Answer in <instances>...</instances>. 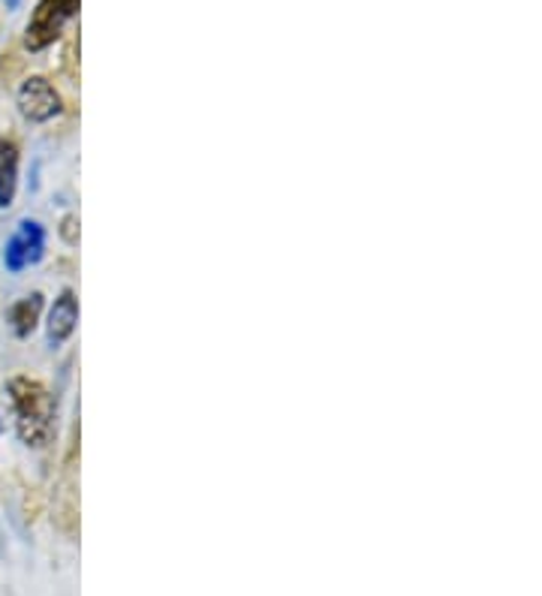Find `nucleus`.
<instances>
[{"label":"nucleus","mask_w":542,"mask_h":596,"mask_svg":"<svg viewBox=\"0 0 542 596\" xmlns=\"http://www.w3.org/2000/svg\"><path fill=\"white\" fill-rule=\"evenodd\" d=\"M7 395H10L15 431L22 437V443L43 446L49 440V433H52V391L45 389L40 379L15 377L7 383Z\"/></svg>","instance_id":"obj_1"},{"label":"nucleus","mask_w":542,"mask_h":596,"mask_svg":"<svg viewBox=\"0 0 542 596\" xmlns=\"http://www.w3.org/2000/svg\"><path fill=\"white\" fill-rule=\"evenodd\" d=\"M79 12V0H40L31 15L28 33H24V45L31 52H43L61 36L64 24Z\"/></svg>","instance_id":"obj_2"},{"label":"nucleus","mask_w":542,"mask_h":596,"mask_svg":"<svg viewBox=\"0 0 542 596\" xmlns=\"http://www.w3.org/2000/svg\"><path fill=\"white\" fill-rule=\"evenodd\" d=\"M45 253V229L37 223V220H22L15 236L7 241V250H3V265L19 274L28 265H37L43 260Z\"/></svg>","instance_id":"obj_3"},{"label":"nucleus","mask_w":542,"mask_h":596,"mask_svg":"<svg viewBox=\"0 0 542 596\" xmlns=\"http://www.w3.org/2000/svg\"><path fill=\"white\" fill-rule=\"evenodd\" d=\"M61 108H64L61 94L54 91V85L49 79L33 76L19 87V112H22L28 121H33V124L52 121L54 115H61Z\"/></svg>","instance_id":"obj_4"},{"label":"nucleus","mask_w":542,"mask_h":596,"mask_svg":"<svg viewBox=\"0 0 542 596\" xmlns=\"http://www.w3.org/2000/svg\"><path fill=\"white\" fill-rule=\"evenodd\" d=\"M79 323V299L73 295V290H64V293L54 299L52 314H49V347H61L70 341V335L76 332Z\"/></svg>","instance_id":"obj_5"},{"label":"nucleus","mask_w":542,"mask_h":596,"mask_svg":"<svg viewBox=\"0 0 542 596\" xmlns=\"http://www.w3.org/2000/svg\"><path fill=\"white\" fill-rule=\"evenodd\" d=\"M19 187V148L0 139V208H10Z\"/></svg>","instance_id":"obj_6"},{"label":"nucleus","mask_w":542,"mask_h":596,"mask_svg":"<svg viewBox=\"0 0 542 596\" xmlns=\"http://www.w3.org/2000/svg\"><path fill=\"white\" fill-rule=\"evenodd\" d=\"M40 311H43V295L33 293L28 295V299H22L19 304H12L10 311V323H12V332L19 337H28L37 328V323H40Z\"/></svg>","instance_id":"obj_7"},{"label":"nucleus","mask_w":542,"mask_h":596,"mask_svg":"<svg viewBox=\"0 0 542 596\" xmlns=\"http://www.w3.org/2000/svg\"><path fill=\"white\" fill-rule=\"evenodd\" d=\"M3 3H7V10H15V7H19L22 0H3Z\"/></svg>","instance_id":"obj_8"},{"label":"nucleus","mask_w":542,"mask_h":596,"mask_svg":"<svg viewBox=\"0 0 542 596\" xmlns=\"http://www.w3.org/2000/svg\"><path fill=\"white\" fill-rule=\"evenodd\" d=\"M0 431H3V422H0Z\"/></svg>","instance_id":"obj_9"}]
</instances>
